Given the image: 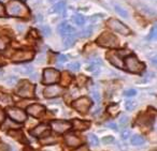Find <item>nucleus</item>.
<instances>
[{
  "mask_svg": "<svg viewBox=\"0 0 157 151\" xmlns=\"http://www.w3.org/2000/svg\"><path fill=\"white\" fill-rule=\"evenodd\" d=\"M60 78V73L59 71L55 69H45L43 71V76H42V83L44 85H52L57 83Z\"/></svg>",
  "mask_w": 157,
  "mask_h": 151,
  "instance_id": "423d86ee",
  "label": "nucleus"
},
{
  "mask_svg": "<svg viewBox=\"0 0 157 151\" xmlns=\"http://www.w3.org/2000/svg\"><path fill=\"white\" fill-rule=\"evenodd\" d=\"M125 67L131 73L140 74L144 71L145 69V64L141 61H139V59L135 56V55H130L127 56L125 59Z\"/></svg>",
  "mask_w": 157,
  "mask_h": 151,
  "instance_id": "7ed1b4c3",
  "label": "nucleus"
},
{
  "mask_svg": "<svg viewBox=\"0 0 157 151\" xmlns=\"http://www.w3.org/2000/svg\"><path fill=\"white\" fill-rule=\"evenodd\" d=\"M99 65H100V64H97V63H92V64L90 65V68H88V71H90L92 73H94V74H98L99 71H100V68H99Z\"/></svg>",
  "mask_w": 157,
  "mask_h": 151,
  "instance_id": "c85d7f7f",
  "label": "nucleus"
},
{
  "mask_svg": "<svg viewBox=\"0 0 157 151\" xmlns=\"http://www.w3.org/2000/svg\"><path fill=\"white\" fill-rule=\"evenodd\" d=\"M107 26L109 27L112 31H115V32L121 33V35H127L130 33V29H129L126 25H124L122 22L115 20V18H110V20H108Z\"/></svg>",
  "mask_w": 157,
  "mask_h": 151,
  "instance_id": "39448f33",
  "label": "nucleus"
},
{
  "mask_svg": "<svg viewBox=\"0 0 157 151\" xmlns=\"http://www.w3.org/2000/svg\"><path fill=\"white\" fill-rule=\"evenodd\" d=\"M114 9H115L116 13L120 14V16H122V17H124V18L128 17V12H127L126 10L124 9V8L121 7V6L115 5V6H114Z\"/></svg>",
  "mask_w": 157,
  "mask_h": 151,
  "instance_id": "4be33fe9",
  "label": "nucleus"
},
{
  "mask_svg": "<svg viewBox=\"0 0 157 151\" xmlns=\"http://www.w3.org/2000/svg\"><path fill=\"white\" fill-rule=\"evenodd\" d=\"M63 92V88H60V87L57 86V85H51V86L46 87L43 91L44 97L48 98V99H52V98L59 97Z\"/></svg>",
  "mask_w": 157,
  "mask_h": 151,
  "instance_id": "f8f14e48",
  "label": "nucleus"
},
{
  "mask_svg": "<svg viewBox=\"0 0 157 151\" xmlns=\"http://www.w3.org/2000/svg\"><path fill=\"white\" fill-rule=\"evenodd\" d=\"M48 133H50V129L45 124H39L30 131V134L35 137H41V136L45 137V135H48Z\"/></svg>",
  "mask_w": 157,
  "mask_h": 151,
  "instance_id": "2eb2a0df",
  "label": "nucleus"
},
{
  "mask_svg": "<svg viewBox=\"0 0 157 151\" xmlns=\"http://www.w3.org/2000/svg\"><path fill=\"white\" fill-rule=\"evenodd\" d=\"M0 151H12V148L10 145L1 142V144H0Z\"/></svg>",
  "mask_w": 157,
  "mask_h": 151,
  "instance_id": "e433bc0d",
  "label": "nucleus"
},
{
  "mask_svg": "<svg viewBox=\"0 0 157 151\" xmlns=\"http://www.w3.org/2000/svg\"><path fill=\"white\" fill-rule=\"evenodd\" d=\"M152 63H154V64H156V57H154V58H152Z\"/></svg>",
  "mask_w": 157,
  "mask_h": 151,
  "instance_id": "3c124183",
  "label": "nucleus"
},
{
  "mask_svg": "<svg viewBox=\"0 0 157 151\" xmlns=\"http://www.w3.org/2000/svg\"><path fill=\"white\" fill-rule=\"evenodd\" d=\"M2 75H3V72L1 71V70H0V77H1V76H2Z\"/></svg>",
  "mask_w": 157,
  "mask_h": 151,
  "instance_id": "5fc2aeb1",
  "label": "nucleus"
},
{
  "mask_svg": "<svg viewBox=\"0 0 157 151\" xmlns=\"http://www.w3.org/2000/svg\"><path fill=\"white\" fill-rule=\"evenodd\" d=\"M136 94H137V90H135V89H128V90L124 91L125 97H135Z\"/></svg>",
  "mask_w": 157,
  "mask_h": 151,
  "instance_id": "72a5a7b5",
  "label": "nucleus"
},
{
  "mask_svg": "<svg viewBox=\"0 0 157 151\" xmlns=\"http://www.w3.org/2000/svg\"><path fill=\"white\" fill-rule=\"evenodd\" d=\"M68 69L71 70L73 72H76L80 70V63L78 62H72V63H69L68 64Z\"/></svg>",
  "mask_w": 157,
  "mask_h": 151,
  "instance_id": "2f4dec72",
  "label": "nucleus"
},
{
  "mask_svg": "<svg viewBox=\"0 0 157 151\" xmlns=\"http://www.w3.org/2000/svg\"><path fill=\"white\" fill-rule=\"evenodd\" d=\"M118 121H120V125L125 127L126 124H128L129 118H128V116H126V115H122V116L120 117V119H118Z\"/></svg>",
  "mask_w": 157,
  "mask_h": 151,
  "instance_id": "c756f323",
  "label": "nucleus"
},
{
  "mask_svg": "<svg viewBox=\"0 0 157 151\" xmlns=\"http://www.w3.org/2000/svg\"><path fill=\"white\" fill-rule=\"evenodd\" d=\"M6 15V9L2 6V3H0V17H5Z\"/></svg>",
  "mask_w": 157,
  "mask_h": 151,
  "instance_id": "79ce46f5",
  "label": "nucleus"
},
{
  "mask_svg": "<svg viewBox=\"0 0 157 151\" xmlns=\"http://www.w3.org/2000/svg\"><path fill=\"white\" fill-rule=\"evenodd\" d=\"M8 135L11 136L12 138L18 140V142H27L26 137H25L24 133H23L21 130H15V129L10 130V131H8Z\"/></svg>",
  "mask_w": 157,
  "mask_h": 151,
  "instance_id": "f3484780",
  "label": "nucleus"
},
{
  "mask_svg": "<svg viewBox=\"0 0 157 151\" xmlns=\"http://www.w3.org/2000/svg\"><path fill=\"white\" fill-rule=\"evenodd\" d=\"M63 45H65V47H70V46H72L74 44V40H75V38H74V35H68V37H63Z\"/></svg>",
  "mask_w": 157,
  "mask_h": 151,
  "instance_id": "412c9836",
  "label": "nucleus"
},
{
  "mask_svg": "<svg viewBox=\"0 0 157 151\" xmlns=\"http://www.w3.org/2000/svg\"><path fill=\"white\" fill-rule=\"evenodd\" d=\"M7 43H8V39H7V38L0 37V50H5L6 46H7Z\"/></svg>",
  "mask_w": 157,
  "mask_h": 151,
  "instance_id": "c9c22d12",
  "label": "nucleus"
},
{
  "mask_svg": "<svg viewBox=\"0 0 157 151\" xmlns=\"http://www.w3.org/2000/svg\"><path fill=\"white\" fill-rule=\"evenodd\" d=\"M90 35H92V29L86 28V29H84V30L81 31V35H81L82 38H88Z\"/></svg>",
  "mask_w": 157,
  "mask_h": 151,
  "instance_id": "f704fd0d",
  "label": "nucleus"
},
{
  "mask_svg": "<svg viewBox=\"0 0 157 151\" xmlns=\"http://www.w3.org/2000/svg\"><path fill=\"white\" fill-rule=\"evenodd\" d=\"M7 112H8V115H9V117L12 119V120L16 121V122H18V123L24 122V121L27 119L26 114H25L22 109H20V108L8 107Z\"/></svg>",
  "mask_w": 157,
  "mask_h": 151,
  "instance_id": "1a4fd4ad",
  "label": "nucleus"
},
{
  "mask_svg": "<svg viewBox=\"0 0 157 151\" xmlns=\"http://www.w3.org/2000/svg\"><path fill=\"white\" fill-rule=\"evenodd\" d=\"M57 60H58V63H63L67 61V57H66L65 55H59Z\"/></svg>",
  "mask_w": 157,
  "mask_h": 151,
  "instance_id": "a19ab883",
  "label": "nucleus"
},
{
  "mask_svg": "<svg viewBox=\"0 0 157 151\" xmlns=\"http://www.w3.org/2000/svg\"><path fill=\"white\" fill-rule=\"evenodd\" d=\"M3 64V59H2V57L0 56V65H2Z\"/></svg>",
  "mask_w": 157,
  "mask_h": 151,
  "instance_id": "603ef678",
  "label": "nucleus"
},
{
  "mask_svg": "<svg viewBox=\"0 0 157 151\" xmlns=\"http://www.w3.org/2000/svg\"><path fill=\"white\" fill-rule=\"evenodd\" d=\"M57 142V138H55L54 136H45L44 138H42L41 139V144L43 145H50V144H54V142Z\"/></svg>",
  "mask_w": 157,
  "mask_h": 151,
  "instance_id": "bb28decb",
  "label": "nucleus"
},
{
  "mask_svg": "<svg viewBox=\"0 0 157 151\" xmlns=\"http://www.w3.org/2000/svg\"><path fill=\"white\" fill-rule=\"evenodd\" d=\"M112 142H114L113 136H105V137L102 138V142H103V144H105V145L111 144Z\"/></svg>",
  "mask_w": 157,
  "mask_h": 151,
  "instance_id": "58836bf2",
  "label": "nucleus"
},
{
  "mask_svg": "<svg viewBox=\"0 0 157 151\" xmlns=\"http://www.w3.org/2000/svg\"><path fill=\"white\" fill-rule=\"evenodd\" d=\"M97 44L102 47H108V48H117L120 46V41L111 32H107L105 31L103 33H101L96 40Z\"/></svg>",
  "mask_w": 157,
  "mask_h": 151,
  "instance_id": "f03ea898",
  "label": "nucleus"
},
{
  "mask_svg": "<svg viewBox=\"0 0 157 151\" xmlns=\"http://www.w3.org/2000/svg\"><path fill=\"white\" fill-rule=\"evenodd\" d=\"M6 12L10 16H16V17H25L27 18L30 15L28 7L21 0H11L7 3Z\"/></svg>",
  "mask_w": 157,
  "mask_h": 151,
  "instance_id": "f257e3e1",
  "label": "nucleus"
},
{
  "mask_svg": "<svg viewBox=\"0 0 157 151\" xmlns=\"http://www.w3.org/2000/svg\"><path fill=\"white\" fill-rule=\"evenodd\" d=\"M51 2H53V3H55V2H59L60 0H50Z\"/></svg>",
  "mask_w": 157,
  "mask_h": 151,
  "instance_id": "864d4df0",
  "label": "nucleus"
},
{
  "mask_svg": "<svg viewBox=\"0 0 157 151\" xmlns=\"http://www.w3.org/2000/svg\"><path fill=\"white\" fill-rule=\"evenodd\" d=\"M73 22L75 23L78 26H82V25L85 24V17L81 14H75L73 16Z\"/></svg>",
  "mask_w": 157,
  "mask_h": 151,
  "instance_id": "5701e85b",
  "label": "nucleus"
},
{
  "mask_svg": "<svg viewBox=\"0 0 157 151\" xmlns=\"http://www.w3.org/2000/svg\"><path fill=\"white\" fill-rule=\"evenodd\" d=\"M108 127H110V129H112V130H116V124L113 122H110V123H108Z\"/></svg>",
  "mask_w": 157,
  "mask_h": 151,
  "instance_id": "49530a36",
  "label": "nucleus"
},
{
  "mask_svg": "<svg viewBox=\"0 0 157 151\" xmlns=\"http://www.w3.org/2000/svg\"><path fill=\"white\" fill-rule=\"evenodd\" d=\"M121 135H122L123 139H127V138L129 137V135H130V131H129V130H125V131L122 132V134H121Z\"/></svg>",
  "mask_w": 157,
  "mask_h": 151,
  "instance_id": "ea45409f",
  "label": "nucleus"
},
{
  "mask_svg": "<svg viewBox=\"0 0 157 151\" xmlns=\"http://www.w3.org/2000/svg\"><path fill=\"white\" fill-rule=\"evenodd\" d=\"M92 95H93V99H94V101L96 102V103H99L101 100V97H100V93H99V91L97 90H93L92 91Z\"/></svg>",
  "mask_w": 157,
  "mask_h": 151,
  "instance_id": "473e14b6",
  "label": "nucleus"
},
{
  "mask_svg": "<svg viewBox=\"0 0 157 151\" xmlns=\"http://www.w3.org/2000/svg\"><path fill=\"white\" fill-rule=\"evenodd\" d=\"M5 112H3L1 108H0V123H2L3 121H5Z\"/></svg>",
  "mask_w": 157,
  "mask_h": 151,
  "instance_id": "c03bdc74",
  "label": "nucleus"
},
{
  "mask_svg": "<svg viewBox=\"0 0 157 151\" xmlns=\"http://www.w3.org/2000/svg\"><path fill=\"white\" fill-rule=\"evenodd\" d=\"M71 80H72V76L70 75L68 72H63V73L60 75V85L61 86H63V87L68 86V85H70Z\"/></svg>",
  "mask_w": 157,
  "mask_h": 151,
  "instance_id": "aec40b11",
  "label": "nucleus"
},
{
  "mask_svg": "<svg viewBox=\"0 0 157 151\" xmlns=\"http://www.w3.org/2000/svg\"><path fill=\"white\" fill-rule=\"evenodd\" d=\"M131 144L135 145V146H140V145L144 144V138L140 135H135L131 138Z\"/></svg>",
  "mask_w": 157,
  "mask_h": 151,
  "instance_id": "393cba45",
  "label": "nucleus"
},
{
  "mask_svg": "<svg viewBox=\"0 0 157 151\" xmlns=\"http://www.w3.org/2000/svg\"><path fill=\"white\" fill-rule=\"evenodd\" d=\"M87 140H88V142H90L92 146H98V144H99V139H98V137H97L95 134H93V133H90V134H88L87 135Z\"/></svg>",
  "mask_w": 157,
  "mask_h": 151,
  "instance_id": "b1692460",
  "label": "nucleus"
},
{
  "mask_svg": "<svg viewBox=\"0 0 157 151\" xmlns=\"http://www.w3.org/2000/svg\"><path fill=\"white\" fill-rule=\"evenodd\" d=\"M73 108H75L80 114H86L88 112V109L92 106V101H90L88 98L86 97H82L80 99L75 100V101L72 103Z\"/></svg>",
  "mask_w": 157,
  "mask_h": 151,
  "instance_id": "0eeeda50",
  "label": "nucleus"
},
{
  "mask_svg": "<svg viewBox=\"0 0 157 151\" xmlns=\"http://www.w3.org/2000/svg\"><path fill=\"white\" fill-rule=\"evenodd\" d=\"M16 93L22 98H33L35 97V86L27 80H23L20 83Z\"/></svg>",
  "mask_w": 157,
  "mask_h": 151,
  "instance_id": "20e7f679",
  "label": "nucleus"
},
{
  "mask_svg": "<svg viewBox=\"0 0 157 151\" xmlns=\"http://www.w3.org/2000/svg\"><path fill=\"white\" fill-rule=\"evenodd\" d=\"M23 151H36V150H33V149L30 148V147H25L24 150H23Z\"/></svg>",
  "mask_w": 157,
  "mask_h": 151,
  "instance_id": "09e8293b",
  "label": "nucleus"
},
{
  "mask_svg": "<svg viewBox=\"0 0 157 151\" xmlns=\"http://www.w3.org/2000/svg\"><path fill=\"white\" fill-rule=\"evenodd\" d=\"M14 71L18 74H22V75H28L31 74L33 71V67L29 64H24V65H20V67H16L14 69Z\"/></svg>",
  "mask_w": 157,
  "mask_h": 151,
  "instance_id": "a211bd4d",
  "label": "nucleus"
},
{
  "mask_svg": "<svg viewBox=\"0 0 157 151\" xmlns=\"http://www.w3.org/2000/svg\"><path fill=\"white\" fill-rule=\"evenodd\" d=\"M44 112H45V108L40 104H31L27 107V112L35 118H41Z\"/></svg>",
  "mask_w": 157,
  "mask_h": 151,
  "instance_id": "ddd939ff",
  "label": "nucleus"
},
{
  "mask_svg": "<svg viewBox=\"0 0 157 151\" xmlns=\"http://www.w3.org/2000/svg\"><path fill=\"white\" fill-rule=\"evenodd\" d=\"M51 127H52V129L55 132L61 134V133H65L66 131H68L71 127V123L69 121H65V120H53L51 122Z\"/></svg>",
  "mask_w": 157,
  "mask_h": 151,
  "instance_id": "9d476101",
  "label": "nucleus"
},
{
  "mask_svg": "<svg viewBox=\"0 0 157 151\" xmlns=\"http://www.w3.org/2000/svg\"><path fill=\"white\" fill-rule=\"evenodd\" d=\"M35 57V53L33 50H17L12 55L11 59L14 62H23V61H29Z\"/></svg>",
  "mask_w": 157,
  "mask_h": 151,
  "instance_id": "6e6552de",
  "label": "nucleus"
},
{
  "mask_svg": "<svg viewBox=\"0 0 157 151\" xmlns=\"http://www.w3.org/2000/svg\"><path fill=\"white\" fill-rule=\"evenodd\" d=\"M41 31H42V33H43L44 37H48V35H51V29L48 28V26H42Z\"/></svg>",
  "mask_w": 157,
  "mask_h": 151,
  "instance_id": "4c0bfd02",
  "label": "nucleus"
},
{
  "mask_svg": "<svg viewBox=\"0 0 157 151\" xmlns=\"http://www.w3.org/2000/svg\"><path fill=\"white\" fill-rule=\"evenodd\" d=\"M17 80H18L17 76L11 75V76H9L7 79H6V84H7V86H14V85L17 83Z\"/></svg>",
  "mask_w": 157,
  "mask_h": 151,
  "instance_id": "cd10ccee",
  "label": "nucleus"
},
{
  "mask_svg": "<svg viewBox=\"0 0 157 151\" xmlns=\"http://www.w3.org/2000/svg\"><path fill=\"white\" fill-rule=\"evenodd\" d=\"M65 139H66L67 145H68V146H70V147H78V146H80V145H81V142H82L81 138L78 137L76 135H74L73 133L67 134V135H66V137H65Z\"/></svg>",
  "mask_w": 157,
  "mask_h": 151,
  "instance_id": "dca6fc26",
  "label": "nucleus"
},
{
  "mask_svg": "<svg viewBox=\"0 0 157 151\" xmlns=\"http://www.w3.org/2000/svg\"><path fill=\"white\" fill-rule=\"evenodd\" d=\"M117 108H118V106L117 105H113V106H111V107H109V112H113V115H115L116 112H117Z\"/></svg>",
  "mask_w": 157,
  "mask_h": 151,
  "instance_id": "37998d69",
  "label": "nucleus"
},
{
  "mask_svg": "<svg viewBox=\"0 0 157 151\" xmlns=\"http://www.w3.org/2000/svg\"><path fill=\"white\" fill-rule=\"evenodd\" d=\"M74 151H90V149H88L86 146H82V147H80V148L76 149V150H74Z\"/></svg>",
  "mask_w": 157,
  "mask_h": 151,
  "instance_id": "a18cd8bd",
  "label": "nucleus"
},
{
  "mask_svg": "<svg viewBox=\"0 0 157 151\" xmlns=\"http://www.w3.org/2000/svg\"><path fill=\"white\" fill-rule=\"evenodd\" d=\"M107 58H108V60H109V62L111 63V64H113L114 67L120 68V69H123V68H124V62H123L120 53L109 52L107 54Z\"/></svg>",
  "mask_w": 157,
  "mask_h": 151,
  "instance_id": "9b49d317",
  "label": "nucleus"
},
{
  "mask_svg": "<svg viewBox=\"0 0 157 151\" xmlns=\"http://www.w3.org/2000/svg\"><path fill=\"white\" fill-rule=\"evenodd\" d=\"M73 125L74 129L78 130V131H83L90 127V121H84V120H80V119H74L73 120Z\"/></svg>",
  "mask_w": 157,
  "mask_h": 151,
  "instance_id": "6ab92c4d",
  "label": "nucleus"
},
{
  "mask_svg": "<svg viewBox=\"0 0 157 151\" xmlns=\"http://www.w3.org/2000/svg\"><path fill=\"white\" fill-rule=\"evenodd\" d=\"M31 79H33V80H37L38 79V74L37 73H35V75H33V74H31Z\"/></svg>",
  "mask_w": 157,
  "mask_h": 151,
  "instance_id": "de8ad7c7",
  "label": "nucleus"
},
{
  "mask_svg": "<svg viewBox=\"0 0 157 151\" xmlns=\"http://www.w3.org/2000/svg\"><path fill=\"white\" fill-rule=\"evenodd\" d=\"M136 106H137V102L136 101H127L126 104H125V107H126L127 110H133Z\"/></svg>",
  "mask_w": 157,
  "mask_h": 151,
  "instance_id": "7c9ffc66",
  "label": "nucleus"
},
{
  "mask_svg": "<svg viewBox=\"0 0 157 151\" xmlns=\"http://www.w3.org/2000/svg\"><path fill=\"white\" fill-rule=\"evenodd\" d=\"M100 110H101V108H100V107H98L96 110H95V112H93V115H97V114H99V112H100Z\"/></svg>",
  "mask_w": 157,
  "mask_h": 151,
  "instance_id": "8fccbe9b",
  "label": "nucleus"
},
{
  "mask_svg": "<svg viewBox=\"0 0 157 151\" xmlns=\"http://www.w3.org/2000/svg\"><path fill=\"white\" fill-rule=\"evenodd\" d=\"M58 32L60 33L61 37H68V35H75V29L69 25L67 22H63L59 25L58 27Z\"/></svg>",
  "mask_w": 157,
  "mask_h": 151,
  "instance_id": "4468645a",
  "label": "nucleus"
},
{
  "mask_svg": "<svg viewBox=\"0 0 157 151\" xmlns=\"http://www.w3.org/2000/svg\"><path fill=\"white\" fill-rule=\"evenodd\" d=\"M63 9H65V2L63 1H59L56 5L53 7V9L51 10L50 12H56V13H59V12H63Z\"/></svg>",
  "mask_w": 157,
  "mask_h": 151,
  "instance_id": "a878e982",
  "label": "nucleus"
}]
</instances>
